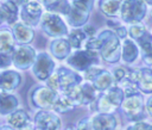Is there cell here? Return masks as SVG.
<instances>
[{"mask_svg":"<svg viewBox=\"0 0 152 130\" xmlns=\"http://www.w3.org/2000/svg\"><path fill=\"white\" fill-rule=\"evenodd\" d=\"M91 6H93V1H81V0L71 1V7L66 16L68 23L75 27L84 26L89 18V12L91 10Z\"/></svg>","mask_w":152,"mask_h":130,"instance_id":"obj_2","label":"cell"},{"mask_svg":"<svg viewBox=\"0 0 152 130\" xmlns=\"http://www.w3.org/2000/svg\"><path fill=\"white\" fill-rule=\"evenodd\" d=\"M0 10H1L2 14H4L5 20L8 24H14L15 23L17 16H18V7H17L15 2H13V1H5L0 6Z\"/></svg>","mask_w":152,"mask_h":130,"instance_id":"obj_24","label":"cell"},{"mask_svg":"<svg viewBox=\"0 0 152 130\" xmlns=\"http://www.w3.org/2000/svg\"><path fill=\"white\" fill-rule=\"evenodd\" d=\"M138 43H139V45H140V48H141L142 51L144 50H147V49H150L152 47V36L148 32H146L142 37H140L138 39Z\"/></svg>","mask_w":152,"mask_h":130,"instance_id":"obj_32","label":"cell"},{"mask_svg":"<svg viewBox=\"0 0 152 130\" xmlns=\"http://www.w3.org/2000/svg\"><path fill=\"white\" fill-rule=\"evenodd\" d=\"M66 130H76V129H75V128H72V126H69Z\"/></svg>","mask_w":152,"mask_h":130,"instance_id":"obj_43","label":"cell"},{"mask_svg":"<svg viewBox=\"0 0 152 130\" xmlns=\"http://www.w3.org/2000/svg\"><path fill=\"white\" fill-rule=\"evenodd\" d=\"M75 106L72 105V103L65 97V95H63V94H61L59 97H58V99H57V101L55 103V105H53V111L55 112H59V113H65V112H68V111H70V110H72Z\"/></svg>","mask_w":152,"mask_h":130,"instance_id":"obj_29","label":"cell"},{"mask_svg":"<svg viewBox=\"0 0 152 130\" xmlns=\"http://www.w3.org/2000/svg\"><path fill=\"white\" fill-rule=\"evenodd\" d=\"M42 29L50 37H62L68 33L65 23L55 13H45L42 17Z\"/></svg>","mask_w":152,"mask_h":130,"instance_id":"obj_4","label":"cell"},{"mask_svg":"<svg viewBox=\"0 0 152 130\" xmlns=\"http://www.w3.org/2000/svg\"><path fill=\"white\" fill-rule=\"evenodd\" d=\"M146 32H147V31H146L145 26H144L142 24H140V23L132 24V25L129 26V29H128V33H129L131 38H133V39H135V41H138L140 37H142Z\"/></svg>","mask_w":152,"mask_h":130,"instance_id":"obj_30","label":"cell"},{"mask_svg":"<svg viewBox=\"0 0 152 130\" xmlns=\"http://www.w3.org/2000/svg\"><path fill=\"white\" fill-rule=\"evenodd\" d=\"M12 64V55L0 52V68H7Z\"/></svg>","mask_w":152,"mask_h":130,"instance_id":"obj_34","label":"cell"},{"mask_svg":"<svg viewBox=\"0 0 152 130\" xmlns=\"http://www.w3.org/2000/svg\"><path fill=\"white\" fill-rule=\"evenodd\" d=\"M101 55L102 58L107 62L114 63L118 62L120 60V39L118 38V36L109 30L108 35L106 36L103 44L101 47Z\"/></svg>","mask_w":152,"mask_h":130,"instance_id":"obj_7","label":"cell"},{"mask_svg":"<svg viewBox=\"0 0 152 130\" xmlns=\"http://www.w3.org/2000/svg\"><path fill=\"white\" fill-rule=\"evenodd\" d=\"M138 48L134 44V42L132 39H125L124 44H122V49H121V56L122 60L127 63H132L133 61L137 60L138 57Z\"/></svg>","mask_w":152,"mask_h":130,"instance_id":"obj_22","label":"cell"},{"mask_svg":"<svg viewBox=\"0 0 152 130\" xmlns=\"http://www.w3.org/2000/svg\"><path fill=\"white\" fill-rule=\"evenodd\" d=\"M5 20V18H4V14H2V12H1V10H0V25H1V23Z\"/></svg>","mask_w":152,"mask_h":130,"instance_id":"obj_41","label":"cell"},{"mask_svg":"<svg viewBox=\"0 0 152 130\" xmlns=\"http://www.w3.org/2000/svg\"><path fill=\"white\" fill-rule=\"evenodd\" d=\"M86 38H87V35L84 33L83 30H81V29H74L70 32V35H69L68 42H69V44L72 48L78 49V48L82 47V43L86 41Z\"/></svg>","mask_w":152,"mask_h":130,"instance_id":"obj_27","label":"cell"},{"mask_svg":"<svg viewBox=\"0 0 152 130\" xmlns=\"http://www.w3.org/2000/svg\"><path fill=\"white\" fill-rule=\"evenodd\" d=\"M146 4H150V5H152V1H147Z\"/></svg>","mask_w":152,"mask_h":130,"instance_id":"obj_46","label":"cell"},{"mask_svg":"<svg viewBox=\"0 0 152 130\" xmlns=\"http://www.w3.org/2000/svg\"><path fill=\"white\" fill-rule=\"evenodd\" d=\"M108 32H109V30H106V31H102L97 37L88 38V41L86 43V50L94 51V52H96V50H101V47H102L103 41H104L106 36L108 35Z\"/></svg>","mask_w":152,"mask_h":130,"instance_id":"obj_26","label":"cell"},{"mask_svg":"<svg viewBox=\"0 0 152 130\" xmlns=\"http://www.w3.org/2000/svg\"><path fill=\"white\" fill-rule=\"evenodd\" d=\"M21 82V76L14 70H4L0 72V89L4 92L13 91L19 87Z\"/></svg>","mask_w":152,"mask_h":130,"instance_id":"obj_15","label":"cell"},{"mask_svg":"<svg viewBox=\"0 0 152 130\" xmlns=\"http://www.w3.org/2000/svg\"><path fill=\"white\" fill-rule=\"evenodd\" d=\"M81 88H82V104H93L94 101H96L99 99V94H97V89L93 86L91 82H84L81 83Z\"/></svg>","mask_w":152,"mask_h":130,"instance_id":"obj_23","label":"cell"},{"mask_svg":"<svg viewBox=\"0 0 152 130\" xmlns=\"http://www.w3.org/2000/svg\"><path fill=\"white\" fill-rule=\"evenodd\" d=\"M14 37L11 30L8 29H0V52L1 54H10L14 51Z\"/></svg>","mask_w":152,"mask_h":130,"instance_id":"obj_20","label":"cell"},{"mask_svg":"<svg viewBox=\"0 0 152 130\" xmlns=\"http://www.w3.org/2000/svg\"><path fill=\"white\" fill-rule=\"evenodd\" d=\"M37 55L32 47L30 45H19L12 52V63L18 69H27L33 66Z\"/></svg>","mask_w":152,"mask_h":130,"instance_id":"obj_8","label":"cell"},{"mask_svg":"<svg viewBox=\"0 0 152 130\" xmlns=\"http://www.w3.org/2000/svg\"><path fill=\"white\" fill-rule=\"evenodd\" d=\"M128 80L137 85L138 89L144 93H152V69L138 68L129 70Z\"/></svg>","mask_w":152,"mask_h":130,"instance_id":"obj_10","label":"cell"},{"mask_svg":"<svg viewBox=\"0 0 152 130\" xmlns=\"http://www.w3.org/2000/svg\"><path fill=\"white\" fill-rule=\"evenodd\" d=\"M121 18L126 23H139L146 14V2L142 1H125L121 7Z\"/></svg>","mask_w":152,"mask_h":130,"instance_id":"obj_5","label":"cell"},{"mask_svg":"<svg viewBox=\"0 0 152 130\" xmlns=\"http://www.w3.org/2000/svg\"><path fill=\"white\" fill-rule=\"evenodd\" d=\"M115 35L118 36L119 39H124V38H126L127 31H126V29H125L124 26H119V27H116V32H115Z\"/></svg>","mask_w":152,"mask_h":130,"instance_id":"obj_38","label":"cell"},{"mask_svg":"<svg viewBox=\"0 0 152 130\" xmlns=\"http://www.w3.org/2000/svg\"><path fill=\"white\" fill-rule=\"evenodd\" d=\"M12 33H13L14 41L23 45L28 44L34 37L33 30L30 26L25 25L24 23H15L12 27Z\"/></svg>","mask_w":152,"mask_h":130,"instance_id":"obj_16","label":"cell"},{"mask_svg":"<svg viewBox=\"0 0 152 130\" xmlns=\"http://www.w3.org/2000/svg\"><path fill=\"white\" fill-rule=\"evenodd\" d=\"M147 130H152V125H150V126H148V129H147Z\"/></svg>","mask_w":152,"mask_h":130,"instance_id":"obj_45","label":"cell"},{"mask_svg":"<svg viewBox=\"0 0 152 130\" xmlns=\"http://www.w3.org/2000/svg\"><path fill=\"white\" fill-rule=\"evenodd\" d=\"M23 130H33V126H32V125H31V124H28V125H27V126H26V128H24V129H23Z\"/></svg>","mask_w":152,"mask_h":130,"instance_id":"obj_42","label":"cell"},{"mask_svg":"<svg viewBox=\"0 0 152 130\" xmlns=\"http://www.w3.org/2000/svg\"><path fill=\"white\" fill-rule=\"evenodd\" d=\"M150 126V124L145 123V122H137L134 124H132L131 126L127 128V130H147Z\"/></svg>","mask_w":152,"mask_h":130,"instance_id":"obj_36","label":"cell"},{"mask_svg":"<svg viewBox=\"0 0 152 130\" xmlns=\"http://www.w3.org/2000/svg\"><path fill=\"white\" fill-rule=\"evenodd\" d=\"M76 130H93L91 124H90V119L88 118H83L80 120V123L77 124Z\"/></svg>","mask_w":152,"mask_h":130,"instance_id":"obj_35","label":"cell"},{"mask_svg":"<svg viewBox=\"0 0 152 130\" xmlns=\"http://www.w3.org/2000/svg\"><path fill=\"white\" fill-rule=\"evenodd\" d=\"M150 17H151V20H152V11L150 12Z\"/></svg>","mask_w":152,"mask_h":130,"instance_id":"obj_44","label":"cell"},{"mask_svg":"<svg viewBox=\"0 0 152 130\" xmlns=\"http://www.w3.org/2000/svg\"><path fill=\"white\" fill-rule=\"evenodd\" d=\"M68 64H70L76 70H87L93 64L97 63V55L94 51L89 50H78L74 54H70V56L66 58Z\"/></svg>","mask_w":152,"mask_h":130,"instance_id":"obj_6","label":"cell"},{"mask_svg":"<svg viewBox=\"0 0 152 130\" xmlns=\"http://www.w3.org/2000/svg\"><path fill=\"white\" fill-rule=\"evenodd\" d=\"M90 124L93 130H115L116 119L109 113H96L90 119Z\"/></svg>","mask_w":152,"mask_h":130,"instance_id":"obj_14","label":"cell"},{"mask_svg":"<svg viewBox=\"0 0 152 130\" xmlns=\"http://www.w3.org/2000/svg\"><path fill=\"white\" fill-rule=\"evenodd\" d=\"M114 82V76L108 72V70H104L102 69L101 73L91 81L93 86L97 89V91H106V89H109L112 87Z\"/></svg>","mask_w":152,"mask_h":130,"instance_id":"obj_21","label":"cell"},{"mask_svg":"<svg viewBox=\"0 0 152 130\" xmlns=\"http://www.w3.org/2000/svg\"><path fill=\"white\" fill-rule=\"evenodd\" d=\"M101 68H99V67H90L89 69H87L86 70V75H84V78L89 81V82H91L100 73H101Z\"/></svg>","mask_w":152,"mask_h":130,"instance_id":"obj_33","label":"cell"},{"mask_svg":"<svg viewBox=\"0 0 152 130\" xmlns=\"http://www.w3.org/2000/svg\"><path fill=\"white\" fill-rule=\"evenodd\" d=\"M83 31H84V33L87 35V37H89V38L94 37V35H95V32H96L95 27L91 26V25H84V26H83Z\"/></svg>","mask_w":152,"mask_h":130,"instance_id":"obj_37","label":"cell"},{"mask_svg":"<svg viewBox=\"0 0 152 130\" xmlns=\"http://www.w3.org/2000/svg\"><path fill=\"white\" fill-rule=\"evenodd\" d=\"M58 97L59 94L50 89L48 86H37L30 93V100L32 105L42 110L52 109Z\"/></svg>","mask_w":152,"mask_h":130,"instance_id":"obj_1","label":"cell"},{"mask_svg":"<svg viewBox=\"0 0 152 130\" xmlns=\"http://www.w3.org/2000/svg\"><path fill=\"white\" fill-rule=\"evenodd\" d=\"M71 45L69 44L68 39L57 38L50 44V51L57 60H64L70 56Z\"/></svg>","mask_w":152,"mask_h":130,"instance_id":"obj_17","label":"cell"},{"mask_svg":"<svg viewBox=\"0 0 152 130\" xmlns=\"http://www.w3.org/2000/svg\"><path fill=\"white\" fill-rule=\"evenodd\" d=\"M55 69V62L46 52H40L37 55L34 63L32 66V72L38 80H48Z\"/></svg>","mask_w":152,"mask_h":130,"instance_id":"obj_9","label":"cell"},{"mask_svg":"<svg viewBox=\"0 0 152 130\" xmlns=\"http://www.w3.org/2000/svg\"><path fill=\"white\" fill-rule=\"evenodd\" d=\"M124 114L133 122H141L144 117V100L142 97L138 93L131 97H126L121 104Z\"/></svg>","mask_w":152,"mask_h":130,"instance_id":"obj_3","label":"cell"},{"mask_svg":"<svg viewBox=\"0 0 152 130\" xmlns=\"http://www.w3.org/2000/svg\"><path fill=\"white\" fill-rule=\"evenodd\" d=\"M43 4L46 6V10L50 11V13H55V14L62 13L68 16L71 7L70 2L68 1H44Z\"/></svg>","mask_w":152,"mask_h":130,"instance_id":"obj_25","label":"cell"},{"mask_svg":"<svg viewBox=\"0 0 152 130\" xmlns=\"http://www.w3.org/2000/svg\"><path fill=\"white\" fill-rule=\"evenodd\" d=\"M0 130H17V129H14L10 125H4V126H0Z\"/></svg>","mask_w":152,"mask_h":130,"instance_id":"obj_40","label":"cell"},{"mask_svg":"<svg viewBox=\"0 0 152 130\" xmlns=\"http://www.w3.org/2000/svg\"><path fill=\"white\" fill-rule=\"evenodd\" d=\"M56 74L58 76V82H59V92H64L69 89L72 86L81 85L82 78L76 73L72 72L71 69H68L65 67H61L56 70Z\"/></svg>","mask_w":152,"mask_h":130,"instance_id":"obj_13","label":"cell"},{"mask_svg":"<svg viewBox=\"0 0 152 130\" xmlns=\"http://www.w3.org/2000/svg\"><path fill=\"white\" fill-rule=\"evenodd\" d=\"M7 120H8L10 126L17 130H23L30 124V117L24 110H15L8 116Z\"/></svg>","mask_w":152,"mask_h":130,"instance_id":"obj_19","label":"cell"},{"mask_svg":"<svg viewBox=\"0 0 152 130\" xmlns=\"http://www.w3.org/2000/svg\"><path fill=\"white\" fill-rule=\"evenodd\" d=\"M20 18L27 26H36L42 18V7L37 1H26L23 4L20 11Z\"/></svg>","mask_w":152,"mask_h":130,"instance_id":"obj_12","label":"cell"},{"mask_svg":"<svg viewBox=\"0 0 152 130\" xmlns=\"http://www.w3.org/2000/svg\"><path fill=\"white\" fill-rule=\"evenodd\" d=\"M99 5H100L101 11H102L106 16L112 17V16H115L116 12L119 11L121 2H120V1H112V0H106V1L102 0V1L99 2Z\"/></svg>","mask_w":152,"mask_h":130,"instance_id":"obj_28","label":"cell"},{"mask_svg":"<svg viewBox=\"0 0 152 130\" xmlns=\"http://www.w3.org/2000/svg\"><path fill=\"white\" fill-rule=\"evenodd\" d=\"M34 128L36 130H59L61 119L55 112L40 110L34 116Z\"/></svg>","mask_w":152,"mask_h":130,"instance_id":"obj_11","label":"cell"},{"mask_svg":"<svg viewBox=\"0 0 152 130\" xmlns=\"http://www.w3.org/2000/svg\"><path fill=\"white\" fill-rule=\"evenodd\" d=\"M18 107V99L15 95L7 92H0V114H11Z\"/></svg>","mask_w":152,"mask_h":130,"instance_id":"obj_18","label":"cell"},{"mask_svg":"<svg viewBox=\"0 0 152 130\" xmlns=\"http://www.w3.org/2000/svg\"><path fill=\"white\" fill-rule=\"evenodd\" d=\"M146 110H147V112L152 116V95L147 99V103H146Z\"/></svg>","mask_w":152,"mask_h":130,"instance_id":"obj_39","label":"cell"},{"mask_svg":"<svg viewBox=\"0 0 152 130\" xmlns=\"http://www.w3.org/2000/svg\"><path fill=\"white\" fill-rule=\"evenodd\" d=\"M113 76H114V80H116L118 82H121L124 80H126L129 75V72L127 70V68H124V67H119V68H115L114 72H113Z\"/></svg>","mask_w":152,"mask_h":130,"instance_id":"obj_31","label":"cell"}]
</instances>
